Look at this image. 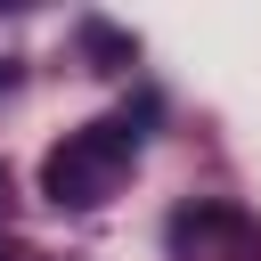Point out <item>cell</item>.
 I'll return each instance as SVG.
<instances>
[{
  "mask_svg": "<svg viewBox=\"0 0 261 261\" xmlns=\"http://www.w3.org/2000/svg\"><path fill=\"white\" fill-rule=\"evenodd\" d=\"M147 122V106L139 114H98V122H82V130H65L57 147H49V163H41V196L57 204V212H98L106 196H114V179L139 163V130Z\"/></svg>",
  "mask_w": 261,
  "mask_h": 261,
  "instance_id": "cell-1",
  "label": "cell"
},
{
  "mask_svg": "<svg viewBox=\"0 0 261 261\" xmlns=\"http://www.w3.org/2000/svg\"><path fill=\"white\" fill-rule=\"evenodd\" d=\"M245 237H253V220L237 204H179L171 212V245H196L204 253V245H245Z\"/></svg>",
  "mask_w": 261,
  "mask_h": 261,
  "instance_id": "cell-2",
  "label": "cell"
},
{
  "mask_svg": "<svg viewBox=\"0 0 261 261\" xmlns=\"http://www.w3.org/2000/svg\"><path fill=\"white\" fill-rule=\"evenodd\" d=\"M82 49H90V57H98V65H106V73H114V65H130V57H139V41H130V33H114V24H98V16H90V24H82Z\"/></svg>",
  "mask_w": 261,
  "mask_h": 261,
  "instance_id": "cell-3",
  "label": "cell"
},
{
  "mask_svg": "<svg viewBox=\"0 0 261 261\" xmlns=\"http://www.w3.org/2000/svg\"><path fill=\"white\" fill-rule=\"evenodd\" d=\"M8 90H16V65H0V98H8Z\"/></svg>",
  "mask_w": 261,
  "mask_h": 261,
  "instance_id": "cell-4",
  "label": "cell"
},
{
  "mask_svg": "<svg viewBox=\"0 0 261 261\" xmlns=\"http://www.w3.org/2000/svg\"><path fill=\"white\" fill-rule=\"evenodd\" d=\"M0 196H8V171H0Z\"/></svg>",
  "mask_w": 261,
  "mask_h": 261,
  "instance_id": "cell-5",
  "label": "cell"
}]
</instances>
